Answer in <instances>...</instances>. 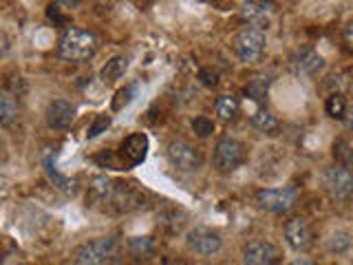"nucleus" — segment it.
I'll list each match as a JSON object with an SVG mask.
<instances>
[{"label":"nucleus","instance_id":"nucleus-1","mask_svg":"<svg viewBox=\"0 0 353 265\" xmlns=\"http://www.w3.org/2000/svg\"><path fill=\"white\" fill-rule=\"evenodd\" d=\"M97 51V38L93 31L80 27H66L58 38V55L66 62H86Z\"/></svg>","mask_w":353,"mask_h":265},{"label":"nucleus","instance_id":"nucleus-2","mask_svg":"<svg viewBox=\"0 0 353 265\" xmlns=\"http://www.w3.org/2000/svg\"><path fill=\"white\" fill-rule=\"evenodd\" d=\"M265 47H268V36H265V29L261 27H243L234 40H232V49H234L236 58L245 64H259Z\"/></svg>","mask_w":353,"mask_h":265},{"label":"nucleus","instance_id":"nucleus-3","mask_svg":"<svg viewBox=\"0 0 353 265\" xmlns=\"http://www.w3.org/2000/svg\"><path fill=\"white\" fill-rule=\"evenodd\" d=\"M298 202V193L294 186L283 188H263L256 193V204L270 215H287Z\"/></svg>","mask_w":353,"mask_h":265},{"label":"nucleus","instance_id":"nucleus-4","mask_svg":"<svg viewBox=\"0 0 353 265\" xmlns=\"http://www.w3.org/2000/svg\"><path fill=\"white\" fill-rule=\"evenodd\" d=\"M117 248L115 237H97L93 241L82 243L80 248L73 252V263L75 265H102L110 254Z\"/></svg>","mask_w":353,"mask_h":265},{"label":"nucleus","instance_id":"nucleus-5","mask_svg":"<svg viewBox=\"0 0 353 265\" xmlns=\"http://www.w3.org/2000/svg\"><path fill=\"white\" fill-rule=\"evenodd\" d=\"M168 161L172 164V168H176L179 173H194L201 168L203 164V155L199 148H194L190 141L185 139H172L168 144Z\"/></svg>","mask_w":353,"mask_h":265},{"label":"nucleus","instance_id":"nucleus-6","mask_svg":"<svg viewBox=\"0 0 353 265\" xmlns=\"http://www.w3.org/2000/svg\"><path fill=\"white\" fill-rule=\"evenodd\" d=\"M212 159L219 173H232L245 161V146L234 137H221L214 146Z\"/></svg>","mask_w":353,"mask_h":265},{"label":"nucleus","instance_id":"nucleus-7","mask_svg":"<svg viewBox=\"0 0 353 265\" xmlns=\"http://www.w3.org/2000/svg\"><path fill=\"white\" fill-rule=\"evenodd\" d=\"M323 186L331 199L345 202L353 195V173L347 166H331L323 175Z\"/></svg>","mask_w":353,"mask_h":265},{"label":"nucleus","instance_id":"nucleus-8","mask_svg":"<svg viewBox=\"0 0 353 265\" xmlns=\"http://www.w3.org/2000/svg\"><path fill=\"white\" fill-rule=\"evenodd\" d=\"M185 246L196 257H214L223 248V239L216 230L194 228L185 235Z\"/></svg>","mask_w":353,"mask_h":265},{"label":"nucleus","instance_id":"nucleus-9","mask_svg":"<svg viewBox=\"0 0 353 265\" xmlns=\"http://www.w3.org/2000/svg\"><path fill=\"white\" fill-rule=\"evenodd\" d=\"M279 259V248L265 239H254L243 248V265H276Z\"/></svg>","mask_w":353,"mask_h":265},{"label":"nucleus","instance_id":"nucleus-10","mask_svg":"<svg viewBox=\"0 0 353 265\" xmlns=\"http://www.w3.org/2000/svg\"><path fill=\"white\" fill-rule=\"evenodd\" d=\"M75 104L69 102L64 97H55L47 104V110H44V117H47V124L53 130H69L71 124L75 121Z\"/></svg>","mask_w":353,"mask_h":265},{"label":"nucleus","instance_id":"nucleus-11","mask_svg":"<svg viewBox=\"0 0 353 265\" xmlns=\"http://www.w3.org/2000/svg\"><path fill=\"white\" fill-rule=\"evenodd\" d=\"M285 241L287 246L296 252H307L314 246V232L312 226L307 224V219L294 217L285 224Z\"/></svg>","mask_w":353,"mask_h":265},{"label":"nucleus","instance_id":"nucleus-12","mask_svg":"<svg viewBox=\"0 0 353 265\" xmlns=\"http://www.w3.org/2000/svg\"><path fill=\"white\" fill-rule=\"evenodd\" d=\"M115 186H117V181H113L106 175L93 177V181L86 190V204L93 208L110 206L113 204V197H115Z\"/></svg>","mask_w":353,"mask_h":265},{"label":"nucleus","instance_id":"nucleus-13","mask_svg":"<svg viewBox=\"0 0 353 265\" xmlns=\"http://www.w3.org/2000/svg\"><path fill=\"white\" fill-rule=\"evenodd\" d=\"M292 64L298 73L305 75H318L325 71V58L314 47H301L292 58Z\"/></svg>","mask_w":353,"mask_h":265},{"label":"nucleus","instance_id":"nucleus-14","mask_svg":"<svg viewBox=\"0 0 353 265\" xmlns=\"http://www.w3.org/2000/svg\"><path fill=\"white\" fill-rule=\"evenodd\" d=\"M121 157H124L130 166H137L146 159L148 155V137L143 132H132L124 141H121Z\"/></svg>","mask_w":353,"mask_h":265},{"label":"nucleus","instance_id":"nucleus-15","mask_svg":"<svg viewBox=\"0 0 353 265\" xmlns=\"http://www.w3.org/2000/svg\"><path fill=\"white\" fill-rule=\"evenodd\" d=\"M141 195L132 188L130 184H117L115 186V197H113V204L117 213H130V210H135L141 206Z\"/></svg>","mask_w":353,"mask_h":265},{"label":"nucleus","instance_id":"nucleus-16","mask_svg":"<svg viewBox=\"0 0 353 265\" xmlns=\"http://www.w3.org/2000/svg\"><path fill=\"white\" fill-rule=\"evenodd\" d=\"M239 14H241L243 20L259 25V22H265V20H268L274 14V5L272 3H259V0H250V3H243L241 5Z\"/></svg>","mask_w":353,"mask_h":265},{"label":"nucleus","instance_id":"nucleus-17","mask_svg":"<svg viewBox=\"0 0 353 265\" xmlns=\"http://www.w3.org/2000/svg\"><path fill=\"white\" fill-rule=\"evenodd\" d=\"M20 115L18 95L11 91H0V126H11Z\"/></svg>","mask_w":353,"mask_h":265},{"label":"nucleus","instance_id":"nucleus-18","mask_svg":"<svg viewBox=\"0 0 353 265\" xmlns=\"http://www.w3.org/2000/svg\"><path fill=\"white\" fill-rule=\"evenodd\" d=\"M126 69H128V60L124 58V55H115V58H110L104 64V69H102V73H99V77H102L104 84H115L117 80L124 77Z\"/></svg>","mask_w":353,"mask_h":265},{"label":"nucleus","instance_id":"nucleus-19","mask_svg":"<svg viewBox=\"0 0 353 265\" xmlns=\"http://www.w3.org/2000/svg\"><path fill=\"white\" fill-rule=\"evenodd\" d=\"M252 126L265 132V135H276L281 130V121L274 113H270L268 108H259L256 113L252 115Z\"/></svg>","mask_w":353,"mask_h":265},{"label":"nucleus","instance_id":"nucleus-20","mask_svg":"<svg viewBox=\"0 0 353 265\" xmlns=\"http://www.w3.org/2000/svg\"><path fill=\"white\" fill-rule=\"evenodd\" d=\"M214 113L219 119L223 121H230L239 115V99L234 95H221L214 104Z\"/></svg>","mask_w":353,"mask_h":265},{"label":"nucleus","instance_id":"nucleus-21","mask_svg":"<svg viewBox=\"0 0 353 265\" xmlns=\"http://www.w3.org/2000/svg\"><path fill=\"white\" fill-rule=\"evenodd\" d=\"M42 164H44V168H47V175L51 177L53 186H58L60 190H64V193H73V181L69 179V177H64V175H60L58 170H55V164H53L51 153H44Z\"/></svg>","mask_w":353,"mask_h":265},{"label":"nucleus","instance_id":"nucleus-22","mask_svg":"<svg viewBox=\"0 0 353 265\" xmlns=\"http://www.w3.org/2000/svg\"><path fill=\"white\" fill-rule=\"evenodd\" d=\"M347 99L342 93H331L327 99H325V113L334 119H345V113H347Z\"/></svg>","mask_w":353,"mask_h":265},{"label":"nucleus","instance_id":"nucleus-23","mask_svg":"<svg viewBox=\"0 0 353 265\" xmlns=\"http://www.w3.org/2000/svg\"><path fill=\"white\" fill-rule=\"evenodd\" d=\"M270 84L272 80L270 77H254L250 80V84L245 86V95H250L254 102H265V97H268V91H270Z\"/></svg>","mask_w":353,"mask_h":265},{"label":"nucleus","instance_id":"nucleus-24","mask_svg":"<svg viewBox=\"0 0 353 265\" xmlns=\"http://www.w3.org/2000/svg\"><path fill=\"white\" fill-rule=\"evenodd\" d=\"M351 241H353V237H351V232H347V230H338V232H334L329 239H327V250L329 252H345V250H349L351 248Z\"/></svg>","mask_w":353,"mask_h":265},{"label":"nucleus","instance_id":"nucleus-25","mask_svg":"<svg viewBox=\"0 0 353 265\" xmlns=\"http://www.w3.org/2000/svg\"><path fill=\"white\" fill-rule=\"evenodd\" d=\"M192 130H194V135L199 139H205V137H210L214 132V121L210 119L208 115H199V117L192 119Z\"/></svg>","mask_w":353,"mask_h":265},{"label":"nucleus","instance_id":"nucleus-26","mask_svg":"<svg viewBox=\"0 0 353 265\" xmlns=\"http://www.w3.org/2000/svg\"><path fill=\"white\" fill-rule=\"evenodd\" d=\"M108 126H110V117H108V115H97V117L93 119V124L88 126L86 139H95V137H99L102 132L108 130Z\"/></svg>","mask_w":353,"mask_h":265},{"label":"nucleus","instance_id":"nucleus-27","mask_svg":"<svg viewBox=\"0 0 353 265\" xmlns=\"http://www.w3.org/2000/svg\"><path fill=\"white\" fill-rule=\"evenodd\" d=\"M132 95H135V86H126V88H119V91L115 93V99H113V110H121L124 108Z\"/></svg>","mask_w":353,"mask_h":265},{"label":"nucleus","instance_id":"nucleus-28","mask_svg":"<svg viewBox=\"0 0 353 265\" xmlns=\"http://www.w3.org/2000/svg\"><path fill=\"white\" fill-rule=\"evenodd\" d=\"M130 248L137 254H148V252H152V241H150V237H135L130 241Z\"/></svg>","mask_w":353,"mask_h":265},{"label":"nucleus","instance_id":"nucleus-29","mask_svg":"<svg viewBox=\"0 0 353 265\" xmlns=\"http://www.w3.org/2000/svg\"><path fill=\"white\" fill-rule=\"evenodd\" d=\"M199 82L205 84V86H216L219 84V73L214 69H210V66H205V69L199 71Z\"/></svg>","mask_w":353,"mask_h":265},{"label":"nucleus","instance_id":"nucleus-30","mask_svg":"<svg viewBox=\"0 0 353 265\" xmlns=\"http://www.w3.org/2000/svg\"><path fill=\"white\" fill-rule=\"evenodd\" d=\"M336 150H338V157H340L342 161L347 164V159L351 157V153H347V150H349V146H347V144L342 141V139H338V141L334 144V153H336Z\"/></svg>","mask_w":353,"mask_h":265},{"label":"nucleus","instance_id":"nucleus-31","mask_svg":"<svg viewBox=\"0 0 353 265\" xmlns=\"http://www.w3.org/2000/svg\"><path fill=\"white\" fill-rule=\"evenodd\" d=\"M342 40H345L347 49L353 51V22H349V25L342 29Z\"/></svg>","mask_w":353,"mask_h":265},{"label":"nucleus","instance_id":"nucleus-32","mask_svg":"<svg viewBox=\"0 0 353 265\" xmlns=\"http://www.w3.org/2000/svg\"><path fill=\"white\" fill-rule=\"evenodd\" d=\"M345 124H347L349 128H353V106L347 108V113H345Z\"/></svg>","mask_w":353,"mask_h":265},{"label":"nucleus","instance_id":"nucleus-33","mask_svg":"<svg viewBox=\"0 0 353 265\" xmlns=\"http://www.w3.org/2000/svg\"><path fill=\"white\" fill-rule=\"evenodd\" d=\"M290 265H314L312 261H307V259H296L294 263H290Z\"/></svg>","mask_w":353,"mask_h":265},{"label":"nucleus","instance_id":"nucleus-34","mask_svg":"<svg viewBox=\"0 0 353 265\" xmlns=\"http://www.w3.org/2000/svg\"><path fill=\"white\" fill-rule=\"evenodd\" d=\"M0 261H3V246H0Z\"/></svg>","mask_w":353,"mask_h":265}]
</instances>
